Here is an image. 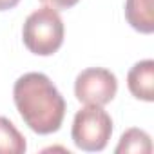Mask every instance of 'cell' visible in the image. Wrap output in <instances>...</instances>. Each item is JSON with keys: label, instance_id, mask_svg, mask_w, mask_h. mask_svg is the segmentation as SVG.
<instances>
[{"label": "cell", "instance_id": "1", "mask_svg": "<svg viewBox=\"0 0 154 154\" xmlns=\"http://www.w3.org/2000/svg\"><path fill=\"white\" fill-rule=\"evenodd\" d=\"M13 100L26 125L36 134H53L62 127L65 100L44 72H26L15 82Z\"/></svg>", "mask_w": 154, "mask_h": 154}, {"label": "cell", "instance_id": "2", "mask_svg": "<svg viewBox=\"0 0 154 154\" xmlns=\"http://www.w3.org/2000/svg\"><path fill=\"white\" fill-rule=\"evenodd\" d=\"M63 22L56 9L40 8L33 11L22 27L24 45L36 56H51L63 44Z\"/></svg>", "mask_w": 154, "mask_h": 154}, {"label": "cell", "instance_id": "3", "mask_svg": "<svg viewBox=\"0 0 154 154\" xmlns=\"http://www.w3.org/2000/svg\"><path fill=\"white\" fill-rule=\"evenodd\" d=\"M112 134L111 116L98 105H85L74 114L71 136L74 145L85 152H100Z\"/></svg>", "mask_w": 154, "mask_h": 154}, {"label": "cell", "instance_id": "4", "mask_svg": "<svg viewBox=\"0 0 154 154\" xmlns=\"http://www.w3.org/2000/svg\"><path fill=\"white\" fill-rule=\"evenodd\" d=\"M118 93V80L114 72L103 67L84 69L74 80V96L85 105L103 107L114 100Z\"/></svg>", "mask_w": 154, "mask_h": 154}, {"label": "cell", "instance_id": "5", "mask_svg": "<svg viewBox=\"0 0 154 154\" xmlns=\"http://www.w3.org/2000/svg\"><path fill=\"white\" fill-rule=\"evenodd\" d=\"M131 94L141 102H154V60L147 58L134 63L127 74Z\"/></svg>", "mask_w": 154, "mask_h": 154}, {"label": "cell", "instance_id": "6", "mask_svg": "<svg viewBox=\"0 0 154 154\" xmlns=\"http://www.w3.org/2000/svg\"><path fill=\"white\" fill-rule=\"evenodd\" d=\"M125 18L138 33L150 35L154 31L152 0H125Z\"/></svg>", "mask_w": 154, "mask_h": 154}, {"label": "cell", "instance_id": "7", "mask_svg": "<svg viewBox=\"0 0 154 154\" xmlns=\"http://www.w3.org/2000/svg\"><path fill=\"white\" fill-rule=\"evenodd\" d=\"M114 152L116 154H150L152 152L150 136L141 129H129L122 134Z\"/></svg>", "mask_w": 154, "mask_h": 154}, {"label": "cell", "instance_id": "8", "mask_svg": "<svg viewBox=\"0 0 154 154\" xmlns=\"http://www.w3.org/2000/svg\"><path fill=\"white\" fill-rule=\"evenodd\" d=\"M26 150V138L13 125V122L0 116V154H22Z\"/></svg>", "mask_w": 154, "mask_h": 154}, {"label": "cell", "instance_id": "9", "mask_svg": "<svg viewBox=\"0 0 154 154\" xmlns=\"http://www.w3.org/2000/svg\"><path fill=\"white\" fill-rule=\"evenodd\" d=\"M40 2L53 9H69V8L76 6L80 0H40Z\"/></svg>", "mask_w": 154, "mask_h": 154}, {"label": "cell", "instance_id": "10", "mask_svg": "<svg viewBox=\"0 0 154 154\" xmlns=\"http://www.w3.org/2000/svg\"><path fill=\"white\" fill-rule=\"evenodd\" d=\"M20 0H0V11H8L13 9L15 6H18Z\"/></svg>", "mask_w": 154, "mask_h": 154}]
</instances>
